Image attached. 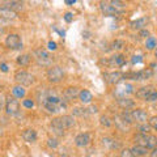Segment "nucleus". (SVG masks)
<instances>
[{
	"label": "nucleus",
	"instance_id": "nucleus-37",
	"mask_svg": "<svg viewBox=\"0 0 157 157\" xmlns=\"http://www.w3.org/2000/svg\"><path fill=\"white\" fill-rule=\"evenodd\" d=\"M58 144H59V143H58L56 139H48V140H47V145L50 147V148H56Z\"/></svg>",
	"mask_w": 157,
	"mask_h": 157
},
{
	"label": "nucleus",
	"instance_id": "nucleus-8",
	"mask_svg": "<svg viewBox=\"0 0 157 157\" xmlns=\"http://www.w3.org/2000/svg\"><path fill=\"white\" fill-rule=\"evenodd\" d=\"M6 46L11 50H18L22 47V42L18 34H9L6 38Z\"/></svg>",
	"mask_w": 157,
	"mask_h": 157
},
{
	"label": "nucleus",
	"instance_id": "nucleus-4",
	"mask_svg": "<svg viewBox=\"0 0 157 157\" xmlns=\"http://www.w3.org/2000/svg\"><path fill=\"white\" fill-rule=\"evenodd\" d=\"M14 80L18 82L20 86H30L34 82V76L25 70H20L14 73Z\"/></svg>",
	"mask_w": 157,
	"mask_h": 157
},
{
	"label": "nucleus",
	"instance_id": "nucleus-29",
	"mask_svg": "<svg viewBox=\"0 0 157 157\" xmlns=\"http://www.w3.org/2000/svg\"><path fill=\"white\" fill-rule=\"evenodd\" d=\"M145 47H147V50H155V47H156V38L155 37H148L147 38V41H145Z\"/></svg>",
	"mask_w": 157,
	"mask_h": 157
},
{
	"label": "nucleus",
	"instance_id": "nucleus-18",
	"mask_svg": "<svg viewBox=\"0 0 157 157\" xmlns=\"http://www.w3.org/2000/svg\"><path fill=\"white\" fill-rule=\"evenodd\" d=\"M148 17H140L135 20V21L131 22V28L132 29H136V30H143V29H145L147 24H148Z\"/></svg>",
	"mask_w": 157,
	"mask_h": 157
},
{
	"label": "nucleus",
	"instance_id": "nucleus-35",
	"mask_svg": "<svg viewBox=\"0 0 157 157\" xmlns=\"http://www.w3.org/2000/svg\"><path fill=\"white\" fill-rule=\"evenodd\" d=\"M151 127L148 124H145V123H141L139 126V131H140V134H143V135H148L149 132H151Z\"/></svg>",
	"mask_w": 157,
	"mask_h": 157
},
{
	"label": "nucleus",
	"instance_id": "nucleus-19",
	"mask_svg": "<svg viewBox=\"0 0 157 157\" xmlns=\"http://www.w3.org/2000/svg\"><path fill=\"white\" fill-rule=\"evenodd\" d=\"M0 7L8 8V9H11V11L17 13V11H20V9L24 8V3L22 2H6V3H3Z\"/></svg>",
	"mask_w": 157,
	"mask_h": 157
},
{
	"label": "nucleus",
	"instance_id": "nucleus-13",
	"mask_svg": "<svg viewBox=\"0 0 157 157\" xmlns=\"http://www.w3.org/2000/svg\"><path fill=\"white\" fill-rule=\"evenodd\" d=\"M90 143V135L88 132H84V134H78L75 137V144L77 147H86Z\"/></svg>",
	"mask_w": 157,
	"mask_h": 157
},
{
	"label": "nucleus",
	"instance_id": "nucleus-2",
	"mask_svg": "<svg viewBox=\"0 0 157 157\" xmlns=\"http://www.w3.org/2000/svg\"><path fill=\"white\" fill-rule=\"evenodd\" d=\"M135 141H136L137 145H141V147H144V148H147V149H155L156 143H157L156 136L151 135V134H148V135H143V134L136 135L135 136Z\"/></svg>",
	"mask_w": 157,
	"mask_h": 157
},
{
	"label": "nucleus",
	"instance_id": "nucleus-12",
	"mask_svg": "<svg viewBox=\"0 0 157 157\" xmlns=\"http://www.w3.org/2000/svg\"><path fill=\"white\" fill-rule=\"evenodd\" d=\"M78 93H80V90H78V88L76 86H70L67 88V89L64 90V101L66 102H70V101H73L75 98L78 97Z\"/></svg>",
	"mask_w": 157,
	"mask_h": 157
},
{
	"label": "nucleus",
	"instance_id": "nucleus-41",
	"mask_svg": "<svg viewBox=\"0 0 157 157\" xmlns=\"http://www.w3.org/2000/svg\"><path fill=\"white\" fill-rule=\"evenodd\" d=\"M156 100H157V93H156V90H155V92L151 93L148 98H147V102H155Z\"/></svg>",
	"mask_w": 157,
	"mask_h": 157
},
{
	"label": "nucleus",
	"instance_id": "nucleus-11",
	"mask_svg": "<svg viewBox=\"0 0 157 157\" xmlns=\"http://www.w3.org/2000/svg\"><path fill=\"white\" fill-rule=\"evenodd\" d=\"M105 77V81L107 82V84H119V82L122 81V77H123V75H122L121 72H110V73H105L104 75Z\"/></svg>",
	"mask_w": 157,
	"mask_h": 157
},
{
	"label": "nucleus",
	"instance_id": "nucleus-14",
	"mask_svg": "<svg viewBox=\"0 0 157 157\" xmlns=\"http://www.w3.org/2000/svg\"><path fill=\"white\" fill-rule=\"evenodd\" d=\"M152 92H155V88L152 86V85L143 86V88H140V89L136 92V96H137V98H140V100L147 101V98L149 97V94H151Z\"/></svg>",
	"mask_w": 157,
	"mask_h": 157
},
{
	"label": "nucleus",
	"instance_id": "nucleus-5",
	"mask_svg": "<svg viewBox=\"0 0 157 157\" xmlns=\"http://www.w3.org/2000/svg\"><path fill=\"white\" fill-rule=\"evenodd\" d=\"M63 77H64V72L60 67L58 66H54V67H50L47 71V78L50 82H59L63 80Z\"/></svg>",
	"mask_w": 157,
	"mask_h": 157
},
{
	"label": "nucleus",
	"instance_id": "nucleus-45",
	"mask_svg": "<svg viewBox=\"0 0 157 157\" xmlns=\"http://www.w3.org/2000/svg\"><path fill=\"white\" fill-rule=\"evenodd\" d=\"M0 70H2L3 72H7L8 71V66L6 64V63H2V64H0Z\"/></svg>",
	"mask_w": 157,
	"mask_h": 157
},
{
	"label": "nucleus",
	"instance_id": "nucleus-43",
	"mask_svg": "<svg viewBox=\"0 0 157 157\" xmlns=\"http://www.w3.org/2000/svg\"><path fill=\"white\" fill-rule=\"evenodd\" d=\"M72 18H73V14L71 13V12H67L66 14H64V20L67 22H71L72 21Z\"/></svg>",
	"mask_w": 157,
	"mask_h": 157
},
{
	"label": "nucleus",
	"instance_id": "nucleus-44",
	"mask_svg": "<svg viewBox=\"0 0 157 157\" xmlns=\"http://www.w3.org/2000/svg\"><path fill=\"white\" fill-rule=\"evenodd\" d=\"M48 50H56V43L52 41L48 42Z\"/></svg>",
	"mask_w": 157,
	"mask_h": 157
},
{
	"label": "nucleus",
	"instance_id": "nucleus-7",
	"mask_svg": "<svg viewBox=\"0 0 157 157\" xmlns=\"http://www.w3.org/2000/svg\"><path fill=\"white\" fill-rule=\"evenodd\" d=\"M6 111H7V114L8 115H17L18 114V111H20V104H18V101L16 100L14 97H7V100H6Z\"/></svg>",
	"mask_w": 157,
	"mask_h": 157
},
{
	"label": "nucleus",
	"instance_id": "nucleus-47",
	"mask_svg": "<svg viewBox=\"0 0 157 157\" xmlns=\"http://www.w3.org/2000/svg\"><path fill=\"white\" fill-rule=\"evenodd\" d=\"M152 157H157V151L156 149H152V155H151Z\"/></svg>",
	"mask_w": 157,
	"mask_h": 157
},
{
	"label": "nucleus",
	"instance_id": "nucleus-23",
	"mask_svg": "<svg viewBox=\"0 0 157 157\" xmlns=\"http://www.w3.org/2000/svg\"><path fill=\"white\" fill-rule=\"evenodd\" d=\"M130 151L132 152V155H134L135 157H136V156L143 157V156H145V155H148V149L144 148V147H141V145H137V144L132 147Z\"/></svg>",
	"mask_w": 157,
	"mask_h": 157
},
{
	"label": "nucleus",
	"instance_id": "nucleus-15",
	"mask_svg": "<svg viewBox=\"0 0 157 157\" xmlns=\"http://www.w3.org/2000/svg\"><path fill=\"white\" fill-rule=\"evenodd\" d=\"M100 8H101V12L104 13L105 16H115V14H118V12L111 7L110 3L101 2V3H100Z\"/></svg>",
	"mask_w": 157,
	"mask_h": 157
},
{
	"label": "nucleus",
	"instance_id": "nucleus-32",
	"mask_svg": "<svg viewBox=\"0 0 157 157\" xmlns=\"http://www.w3.org/2000/svg\"><path fill=\"white\" fill-rule=\"evenodd\" d=\"M110 4H111V7L115 9V11L119 13V12H122L123 9L126 8V6L122 2H118V0H115V2H110Z\"/></svg>",
	"mask_w": 157,
	"mask_h": 157
},
{
	"label": "nucleus",
	"instance_id": "nucleus-48",
	"mask_svg": "<svg viewBox=\"0 0 157 157\" xmlns=\"http://www.w3.org/2000/svg\"><path fill=\"white\" fill-rule=\"evenodd\" d=\"M66 4H75V0H66Z\"/></svg>",
	"mask_w": 157,
	"mask_h": 157
},
{
	"label": "nucleus",
	"instance_id": "nucleus-34",
	"mask_svg": "<svg viewBox=\"0 0 157 157\" xmlns=\"http://www.w3.org/2000/svg\"><path fill=\"white\" fill-rule=\"evenodd\" d=\"M100 123L104 126V127H110L111 124H113V122L110 121V118L109 117H106V115H102L101 118H100Z\"/></svg>",
	"mask_w": 157,
	"mask_h": 157
},
{
	"label": "nucleus",
	"instance_id": "nucleus-10",
	"mask_svg": "<svg viewBox=\"0 0 157 157\" xmlns=\"http://www.w3.org/2000/svg\"><path fill=\"white\" fill-rule=\"evenodd\" d=\"M131 115H132V121H136L139 123H145L148 121V114L147 111L143 109H136V110H132L131 111Z\"/></svg>",
	"mask_w": 157,
	"mask_h": 157
},
{
	"label": "nucleus",
	"instance_id": "nucleus-24",
	"mask_svg": "<svg viewBox=\"0 0 157 157\" xmlns=\"http://www.w3.org/2000/svg\"><path fill=\"white\" fill-rule=\"evenodd\" d=\"M118 105H119L121 107H123L124 110H128L130 107H134L135 106V102L132 101V100H130V98L123 97V98H118Z\"/></svg>",
	"mask_w": 157,
	"mask_h": 157
},
{
	"label": "nucleus",
	"instance_id": "nucleus-21",
	"mask_svg": "<svg viewBox=\"0 0 157 157\" xmlns=\"http://www.w3.org/2000/svg\"><path fill=\"white\" fill-rule=\"evenodd\" d=\"M78 98H80V101L82 104H90L92 100H93V96L89 90L82 89V90H80V93H78Z\"/></svg>",
	"mask_w": 157,
	"mask_h": 157
},
{
	"label": "nucleus",
	"instance_id": "nucleus-27",
	"mask_svg": "<svg viewBox=\"0 0 157 157\" xmlns=\"http://www.w3.org/2000/svg\"><path fill=\"white\" fill-rule=\"evenodd\" d=\"M72 113H73V115H77V117H86L90 114L89 110L85 109V107H75Z\"/></svg>",
	"mask_w": 157,
	"mask_h": 157
},
{
	"label": "nucleus",
	"instance_id": "nucleus-16",
	"mask_svg": "<svg viewBox=\"0 0 157 157\" xmlns=\"http://www.w3.org/2000/svg\"><path fill=\"white\" fill-rule=\"evenodd\" d=\"M22 139L26 141V143H34L37 140V132L33 128H26L22 132Z\"/></svg>",
	"mask_w": 157,
	"mask_h": 157
},
{
	"label": "nucleus",
	"instance_id": "nucleus-30",
	"mask_svg": "<svg viewBox=\"0 0 157 157\" xmlns=\"http://www.w3.org/2000/svg\"><path fill=\"white\" fill-rule=\"evenodd\" d=\"M124 47H126V43H124V41H122V39H115V41L111 43L113 50H122V48H124Z\"/></svg>",
	"mask_w": 157,
	"mask_h": 157
},
{
	"label": "nucleus",
	"instance_id": "nucleus-1",
	"mask_svg": "<svg viewBox=\"0 0 157 157\" xmlns=\"http://www.w3.org/2000/svg\"><path fill=\"white\" fill-rule=\"evenodd\" d=\"M50 126L51 128L64 131L67 128H71L72 126H75V119H73L72 115H63L59 118H54Z\"/></svg>",
	"mask_w": 157,
	"mask_h": 157
},
{
	"label": "nucleus",
	"instance_id": "nucleus-39",
	"mask_svg": "<svg viewBox=\"0 0 157 157\" xmlns=\"http://www.w3.org/2000/svg\"><path fill=\"white\" fill-rule=\"evenodd\" d=\"M22 105L26 107V109H32V107L34 106V102L32 101V100H24V102H22Z\"/></svg>",
	"mask_w": 157,
	"mask_h": 157
},
{
	"label": "nucleus",
	"instance_id": "nucleus-9",
	"mask_svg": "<svg viewBox=\"0 0 157 157\" xmlns=\"http://www.w3.org/2000/svg\"><path fill=\"white\" fill-rule=\"evenodd\" d=\"M134 93V86L131 84H127V82H123V84H119L115 89V94L119 98H123L128 94H132Z\"/></svg>",
	"mask_w": 157,
	"mask_h": 157
},
{
	"label": "nucleus",
	"instance_id": "nucleus-28",
	"mask_svg": "<svg viewBox=\"0 0 157 157\" xmlns=\"http://www.w3.org/2000/svg\"><path fill=\"white\" fill-rule=\"evenodd\" d=\"M119 117H121L122 119H123L128 126L132 123V122H134V121H132V115H131V111H130V110H124Z\"/></svg>",
	"mask_w": 157,
	"mask_h": 157
},
{
	"label": "nucleus",
	"instance_id": "nucleus-6",
	"mask_svg": "<svg viewBox=\"0 0 157 157\" xmlns=\"http://www.w3.org/2000/svg\"><path fill=\"white\" fill-rule=\"evenodd\" d=\"M153 76V71L147 68V70H141L139 72H132V73H127L123 77L124 78H131V80H148Z\"/></svg>",
	"mask_w": 157,
	"mask_h": 157
},
{
	"label": "nucleus",
	"instance_id": "nucleus-22",
	"mask_svg": "<svg viewBox=\"0 0 157 157\" xmlns=\"http://www.w3.org/2000/svg\"><path fill=\"white\" fill-rule=\"evenodd\" d=\"M102 144L109 149H118L119 148V143H117V140L111 139V137H104V139H102Z\"/></svg>",
	"mask_w": 157,
	"mask_h": 157
},
{
	"label": "nucleus",
	"instance_id": "nucleus-3",
	"mask_svg": "<svg viewBox=\"0 0 157 157\" xmlns=\"http://www.w3.org/2000/svg\"><path fill=\"white\" fill-rule=\"evenodd\" d=\"M33 54H34V58H36V62L38 63L39 66H42V67H51L52 58H51V55L46 50H43V48H37V50H34Z\"/></svg>",
	"mask_w": 157,
	"mask_h": 157
},
{
	"label": "nucleus",
	"instance_id": "nucleus-26",
	"mask_svg": "<svg viewBox=\"0 0 157 157\" xmlns=\"http://www.w3.org/2000/svg\"><path fill=\"white\" fill-rule=\"evenodd\" d=\"M12 94L14 98H24L26 94V90L24 89V86H20V85H16L12 88Z\"/></svg>",
	"mask_w": 157,
	"mask_h": 157
},
{
	"label": "nucleus",
	"instance_id": "nucleus-20",
	"mask_svg": "<svg viewBox=\"0 0 157 157\" xmlns=\"http://www.w3.org/2000/svg\"><path fill=\"white\" fill-rule=\"evenodd\" d=\"M109 63H110V66H118V67H121V66H123L124 63H126V56L122 55V54H117V55L110 58Z\"/></svg>",
	"mask_w": 157,
	"mask_h": 157
},
{
	"label": "nucleus",
	"instance_id": "nucleus-46",
	"mask_svg": "<svg viewBox=\"0 0 157 157\" xmlns=\"http://www.w3.org/2000/svg\"><path fill=\"white\" fill-rule=\"evenodd\" d=\"M4 104H6V102H4V98L0 96V111L3 110V107H4Z\"/></svg>",
	"mask_w": 157,
	"mask_h": 157
},
{
	"label": "nucleus",
	"instance_id": "nucleus-40",
	"mask_svg": "<svg viewBox=\"0 0 157 157\" xmlns=\"http://www.w3.org/2000/svg\"><path fill=\"white\" fill-rule=\"evenodd\" d=\"M121 157H135V156L132 155V152L130 149H123L121 153Z\"/></svg>",
	"mask_w": 157,
	"mask_h": 157
},
{
	"label": "nucleus",
	"instance_id": "nucleus-50",
	"mask_svg": "<svg viewBox=\"0 0 157 157\" xmlns=\"http://www.w3.org/2000/svg\"><path fill=\"white\" fill-rule=\"evenodd\" d=\"M2 34H3V29L0 28V36H2Z\"/></svg>",
	"mask_w": 157,
	"mask_h": 157
},
{
	"label": "nucleus",
	"instance_id": "nucleus-17",
	"mask_svg": "<svg viewBox=\"0 0 157 157\" xmlns=\"http://www.w3.org/2000/svg\"><path fill=\"white\" fill-rule=\"evenodd\" d=\"M17 17V13L11 11V9L8 8H3L0 7V18L3 20H7V21H11V20H14Z\"/></svg>",
	"mask_w": 157,
	"mask_h": 157
},
{
	"label": "nucleus",
	"instance_id": "nucleus-25",
	"mask_svg": "<svg viewBox=\"0 0 157 157\" xmlns=\"http://www.w3.org/2000/svg\"><path fill=\"white\" fill-rule=\"evenodd\" d=\"M30 60H32V56L29 55V54H24V55H20L17 58V64L21 66V67H26L30 64Z\"/></svg>",
	"mask_w": 157,
	"mask_h": 157
},
{
	"label": "nucleus",
	"instance_id": "nucleus-38",
	"mask_svg": "<svg viewBox=\"0 0 157 157\" xmlns=\"http://www.w3.org/2000/svg\"><path fill=\"white\" fill-rule=\"evenodd\" d=\"M143 62V56L141 55H135V56H132L131 59V63L132 64H136V63H141Z\"/></svg>",
	"mask_w": 157,
	"mask_h": 157
},
{
	"label": "nucleus",
	"instance_id": "nucleus-33",
	"mask_svg": "<svg viewBox=\"0 0 157 157\" xmlns=\"http://www.w3.org/2000/svg\"><path fill=\"white\" fill-rule=\"evenodd\" d=\"M43 106H45V109L48 111V113H58L59 110V106H56V105H54V104H50V102H45V104H43Z\"/></svg>",
	"mask_w": 157,
	"mask_h": 157
},
{
	"label": "nucleus",
	"instance_id": "nucleus-31",
	"mask_svg": "<svg viewBox=\"0 0 157 157\" xmlns=\"http://www.w3.org/2000/svg\"><path fill=\"white\" fill-rule=\"evenodd\" d=\"M114 121H115V124H117L118 127H119L121 130H123V131H124V130L127 128V127H128V124H127L126 122H124L123 119H122V118H121L119 115H117V117L114 118Z\"/></svg>",
	"mask_w": 157,
	"mask_h": 157
},
{
	"label": "nucleus",
	"instance_id": "nucleus-42",
	"mask_svg": "<svg viewBox=\"0 0 157 157\" xmlns=\"http://www.w3.org/2000/svg\"><path fill=\"white\" fill-rule=\"evenodd\" d=\"M140 37H143V38H148V37H151L149 30H147V29H143V30H140Z\"/></svg>",
	"mask_w": 157,
	"mask_h": 157
},
{
	"label": "nucleus",
	"instance_id": "nucleus-36",
	"mask_svg": "<svg viewBox=\"0 0 157 157\" xmlns=\"http://www.w3.org/2000/svg\"><path fill=\"white\" fill-rule=\"evenodd\" d=\"M151 128H153V130H156L157 128V118L156 117H152L151 119H149V124H148Z\"/></svg>",
	"mask_w": 157,
	"mask_h": 157
},
{
	"label": "nucleus",
	"instance_id": "nucleus-49",
	"mask_svg": "<svg viewBox=\"0 0 157 157\" xmlns=\"http://www.w3.org/2000/svg\"><path fill=\"white\" fill-rule=\"evenodd\" d=\"M2 135H3V128L0 127V136H2Z\"/></svg>",
	"mask_w": 157,
	"mask_h": 157
}]
</instances>
